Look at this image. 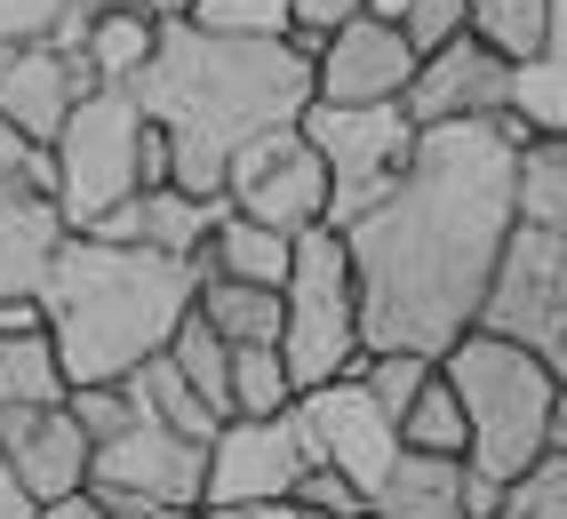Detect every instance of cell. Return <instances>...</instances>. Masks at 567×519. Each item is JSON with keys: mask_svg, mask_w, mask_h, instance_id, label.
<instances>
[{"mask_svg": "<svg viewBox=\"0 0 567 519\" xmlns=\"http://www.w3.org/2000/svg\"><path fill=\"white\" fill-rule=\"evenodd\" d=\"M536 136L519 113L415 128V160L384 208L344 232L360 272V336L368 352L440 360L480 328L504 240L519 225V144Z\"/></svg>", "mask_w": 567, "mask_h": 519, "instance_id": "obj_1", "label": "cell"}, {"mask_svg": "<svg viewBox=\"0 0 567 519\" xmlns=\"http://www.w3.org/2000/svg\"><path fill=\"white\" fill-rule=\"evenodd\" d=\"M144 121L168 136L184 193H224L240 144L264 128H296L312 104V41H224L193 17H161V49L136 72Z\"/></svg>", "mask_w": 567, "mask_h": 519, "instance_id": "obj_2", "label": "cell"}, {"mask_svg": "<svg viewBox=\"0 0 567 519\" xmlns=\"http://www.w3.org/2000/svg\"><path fill=\"white\" fill-rule=\"evenodd\" d=\"M200 295L193 256H161V248H121L96 232H72L56 248V264L41 280V320L64 352L72 384H121L136 376L153 352H168L176 320Z\"/></svg>", "mask_w": 567, "mask_h": 519, "instance_id": "obj_3", "label": "cell"}, {"mask_svg": "<svg viewBox=\"0 0 567 519\" xmlns=\"http://www.w3.org/2000/svg\"><path fill=\"white\" fill-rule=\"evenodd\" d=\"M440 376L456 384L464 399V424H472V448L464 464L480 479H519L527 464H536L551 448V416H559V376L512 336H496V328H472V336H456L440 352Z\"/></svg>", "mask_w": 567, "mask_h": 519, "instance_id": "obj_4", "label": "cell"}, {"mask_svg": "<svg viewBox=\"0 0 567 519\" xmlns=\"http://www.w3.org/2000/svg\"><path fill=\"white\" fill-rule=\"evenodd\" d=\"M280 360H288V384L312 392L328 376H352L368 360V336H360V272H352V248L344 232H296L288 248V280H280Z\"/></svg>", "mask_w": 567, "mask_h": 519, "instance_id": "obj_5", "label": "cell"}, {"mask_svg": "<svg viewBox=\"0 0 567 519\" xmlns=\"http://www.w3.org/2000/svg\"><path fill=\"white\" fill-rule=\"evenodd\" d=\"M296 128L328 168V232H352L368 208H384L415 160V121L400 104H305Z\"/></svg>", "mask_w": 567, "mask_h": 519, "instance_id": "obj_6", "label": "cell"}, {"mask_svg": "<svg viewBox=\"0 0 567 519\" xmlns=\"http://www.w3.org/2000/svg\"><path fill=\"white\" fill-rule=\"evenodd\" d=\"M136 144H144V104L136 89H89L72 104V121L56 128V208L72 232H96V216H112L136 184Z\"/></svg>", "mask_w": 567, "mask_h": 519, "instance_id": "obj_7", "label": "cell"}, {"mask_svg": "<svg viewBox=\"0 0 567 519\" xmlns=\"http://www.w3.org/2000/svg\"><path fill=\"white\" fill-rule=\"evenodd\" d=\"M200 479H208V448L184 439V432H168L144 399L128 407L121 432H104L89 448V496L112 519H136L153 504H200Z\"/></svg>", "mask_w": 567, "mask_h": 519, "instance_id": "obj_8", "label": "cell"}, {"mask_svg": "<svg viewBox=\"0 0 567 519\" xmlns=\"http://www.w3.org/2000/svg\"><path fill=\"white\" fill-rule=\"evenodd\" d=\"M480 328L527 344L567 384V232L512 225L504 264H496V288H487V304H480Z\"/></svg>", "mask_w": 567, "mask_h": 519, "instance_id": "obj_9", "label": "cell"}, {"mask_svg": "<svg viewBox=\"0 0 567 519\" xmlns=\"http://www.w3.org/2000/svg\"><path fill=\"white\" fill-rule=\"evenodd\" d=\"M224 200L240 216H256V225L288 232V240L328 225V168L312 153V136L305 128H264L256 144H240L233 168H224Z\"/></svg>", "mask_w": 567, "mask_h": 519, "instance_id": "obj_10", "label": "cell"}, {"mask_svg": "<svg viewBox=\"0 0 567 519\" xmlns=\"http://www.w3.org/2000/svg\"><path fill=\"white\" fill-rule=\"evenodd\" d=\"M320 456L305 439V416H224V432L208 439V479L200 504H264V496H296Z\"/></svg>", "mask_w": 567, "mask_h": 519, "instance_id": "obj_11", "label": "cell"}, {"mask_svg": "<svg viewBox=\"0 0 567 519\" xmlns=\"http://www.w3.org/2000/svg\"><path fill=\"white\" fill-rule=\"evenodd\" d=\"M296 416H305L312 456H320L328 471H344L352 488L375 504V488H384L392 464H400V424L368 399V384H360V376H328V384H312V392H296Z\"/></svg>", "mask_w": 567, "mask_h": 519, "instance_id": "obj_12", "label": "cell"}, {"mask_svg": "<svg viewBox=\"0 0 567 519\" xmlns=\"http://www.w3.org/2000/svg\"><path fill=\"white\" fill-rule=\"evenodd\" d=\"M415 81V49L384 17H344L312 41V104H400Z\"/></svg>", "mask_w": 567, "mask_h": 519, "instance_id": "obj_13", "label": "cell"}, {"mask_svg": "<svg viewBox=\"0 0 567 519\" xmlns=\"http://www.w3.org/2000/svg\"><path fill=\"white\" fill-rule=\"evenodd\" d=\"M400 113L415 128H447V121H496L512 113V56H496L480 41V32H464V41H447L440 56L415 64V81L400 96Z\"/></svg>", "mask_w": 567, "mask_h": 519, "instance_id": "obj_14", "label": "cell"}, {"mask_svg": "<svg viewBox=\"0 0 567 519\" xmlns=\"http://www.w3.org/2000/svg\"><path fill=\"white\" fill-rule=\"evenodd\" d=\"M0 456L32 504L89 488V432L72 424V407H0Z\"/></svg>", "mask_w": 567, "mask_h": 519, "instance_id": "obj_15", "label": "cell"}, {"mask_svg": "<svg viewBox=\"0 0 567 519\" xmlns=\"http://www.w3.org/2000/svg\"><path fill=\"white\" fill-rule=\"evenodd\" d=\"M89 89H96V72L72 56V49L24 41V49L9 56V72H0V121L24 128L32 144H56V128L72 121V104H81Z\"/></svg>", "mask_w": 567, "mask_h": 519, "instance_id": "obj_16", "label": "cell"}, {"mask_svg": "<svg viewBox=\"0 0 567 519\" xmlns=\"http://www.w3.org/2000/svg\"><path fill=\"white\" fill-rule=\"evenodd\" d=\"M64 240H72V225H64L56 193H41L24 176H0V304H32Z\"/></svg>", "mask_w": 567, "mask_h": 519, "instance_id": "obj_17", "label": "cell"}, {"mask_svg": "<svg viewBox=\"0 0 567 519\" xmlns=\"http://www.w3.org/2000/svg\"><path fill=\"white\" fill-rule=\"evenodd\" d=\"M224 193H184V184H161V193H128L112 216H96V240H121V248H161V256H193L216 232Z\"/></svg>", "mask_w": 567, "mask_h": 519, "instance_id": "obj_18", "label": "cell"}, {"mask_svg": "<svg viewBox=\"0 0 567 519\" xmlns=\"http://www.w3.org/2000/svg\"><path fill=\"white\" fill-rule=\"evenodd\" d=\"M72 376H64V352L49 336L41 304H32L24 320L0 328V407H64Z\"/></svg>", "mask_w": 567, "mask_h": 519, "instance_id": "obj_19", "label": "cell"}, {"mask_svg": "<svg viewBox=\"0 0 567 519\" xmlns=\"http://www.w3.org/2000/svg\"><path fill=\"white\" fill-rule=\"evenodd\" d=\"M375 511H384V519H480L472 488H464V456H415V448H400L392 479L375 488Z\"/></svg>", "mask_w": 567, "mask_h": 519, "instance_id": "obj_20", "label": "cell"}, {"mask_svg": "<svg viewBox=\"0 0 567 519\" xmlns=\"http://www.w3.org/2000/svg\"><path fill=\"white\" fill-rule=\"evenodd\" d=\"M512 113L536 136H567V0H544V49L512 64Z\"/></svg>", "mask_w": 567, "mask_h": 519, "instance_id": "obj_21", "label": "cell"}, {"mask_svg": "<svg viewBox=\"0 0 567 519\" xmlns=\"http://www.w3.org/2000/svg\"><path fill=\"white\" fill-rule=\"evenodd\" d=\"M288 232H272V225H256V216H240L233 200H224V216H216V232H208V248H200V272H224V280H256V288H280L288 280Z\"/></svg>", "mask_w": 567, "mask_h": 519, "instance_id": "obj_22", "label": "cell"}, {"mask_svg": "<svg viewBox=\"0 0 567 519\" xmlns=\"http://www.w3.org/2000/svg\"><path fill=\"white\" fill-rule=\"evenodd\" d=\"M153 49H161V17L153 9H104V17H89V32H81V64L96 72V89H128L144 64H153Z\"/></svg>", "mask_w": 567, "mask_h": 519, "instance_id": "obj_23", "label": "cell"}, {"mask_svg": "<svg viewBox=\"0 0 567 519\" xmlns=\"http://www.w3.org/2000/svg\"><path fill=\"white\" fill-rule=\"evenodd\" d=\"M193 312L216 328L224 344H280V288H256V280H224V272H200V295Z\"/></svg>", "mask_w": 567, "mask_h": 519, "instance_id": "obj_24", "label": "cell"}, {"mask_svg": "<svg viewBox=\"0 0 567 519\" xmlns=\"http://www.w3.org/2000/svg\"><path fill=\"white\" fill-rule=\"evenodd\" d=\"M128 392L144 399V407H153V416L168 424V432H184V439H200V448H208V439L224 432V416H216V407L193 392V384H184V367L168 360V352H153V360H144L136 367V376H128Z\"/></svg>", "mask_w": 567, "mask_h": 519, "instance_id": "obj_25", "label": "cell"}, {"mask_svg": "<svg viewBox=\"0 0 567 519\" xmlns=\"http://www.w3.org/2000/svg\"><path fill=\"white\" fill-rule=\"evenodd\" d=\"M519 225L567 232V136H527L519 144Z\"/></svg>", "mask_w": 567, "mask_h": 519, "instance_id": "obj_26", "label": "cell"}, {"mask_svg": "<svg viewBox=\"0 0 567 519\" xmlns=\"http://www.w3.org/2000/svg\"><path fill=\"white\" fill-rule=\"evenodd\" d=\"M400 448H415V456H464L472 448V424H464V399H456V384L440 376H424V392L408 399V416H400Z\"/></svg>", "mask_w": 567, "mask_h": 519, "instance_id": "obj_27", "label": "cell"}, {"mask_svg": "<svg viewBox=\"0 0 567 519\" xmlns=\"http://www.w3.org/2000/svg\"><path fill=\"white\" fill-rule=\"evenodd\" d=\"M168 360L184 367V384H193L216 416H233V344L216 336V328L200 320V312H184L176 320V336H168Z\"/></svg>", "mask_w": 567, "mask_h": 519, "instance_id": "obj_28", "label": "cell"}, {"mask_svg": "<svg viewBox=\"0 0 567 519\" xmlns=\"http://www.w3.org/2000/svg\"><path fill=\"white\" fill-rule=\"evenodd\" d=\"M296 384L280 344H233V416H288Z\"/></svg>", "mask_w": 567, "mask_h": 519, "instance_id": "obj_29", "label": "cell"}, {"mask_svg": "<svg viewBox=\"0 0 567 519\" xmlns=\"http://www.w3.org/2000/svg\"><path fill=\"white\" fill-rule=\"evenodd\" d=\"M184 17L200 32H224V41H296L288 0H193Z\"/></svg>", "mask_w": 567, "mask_h": 519, "instance_id": "obj_30", "label": "cell"}, {"mask_svg": "<svg viewBox=\"0 0 567 519\" xmlns=\"http://www.w3.org/2000/svg\"><path fill=\"white\" fill-rule=\"evenodd\" d=\"M472 32L496 56L527 64V56L544 49V0H472Z\"/></svg>", "mask_w": 567, "mask_h": 519, "instance_id": "obj_31", "label": "cell"}, {"mask_svg": "<svg viewBox=\"0 0 567 519\" xmlns=\"http://www.w3.org/2000/svg\"><path fill=\"white\" fill-rule=\"evenodd\" d=\"M496 519H567V448H544L519 479H504Z\"/></svg>", "mask_w": 567, "mask_h": 519, "instance_id": "obj_32", "label": "cell"}, {"mask_svg": "<svg viewBox=\"0 0 567 519\" xmlns=\"http://www.w3.org/2000/svg\"><path fill=\"white\" fill-rule=\"evenodd\" d=\"M432 367H440V360H424V352H368V360L352 367V376H360V384H368V399L400 424V416H408V399L424 392Z\"/></svg>", "mask_w": 567, "mask_h": 519, "instance_id": "obj_33", "label": "cell"}, {"mask_svg": "<svg viewBox=\"0 0 567 519\" xmlns=\"http://www.w3.org/2000/svg\"><path fill=\"white\" fill-rule=\"evenodd\" d=\"M472 32V0H408L400 9V41L415 49V64L440 56L447 41H464Z\"/></svg>", "mask_w": 567, "mask_h": 519, "instance_id": "obj_34", "label": "cell"}, {"mask_svg": "<svg viewBox=\"0 0 567 519\" xmlns=\"http://www.w3.org/2000/svg\"><path fill=\"white\" fill-rule=\"evenodd\" d=\"M296 504L320 511V519H360V511H368V496L352 488L344 471H328V464H312L305 479H296Z\"/></svg>", "mask_w": 567, "mask_h": 519, "instance_id": "obj_35", "label": "cell"}, {"mask_svg": "<svg viewBox=\"0 0 567 519\" xmlns=\"http://www.w3.org/2000/svg\"><path fill=\"white\" fill-rule=\"evenodd\" d=\"M0 176H24V184H41V193H56V160H49V144H32L24 128L0 121Z\"/></svg>", "mask_w": 567, "mask_h": 519, "instance_id": "obj_36", "label": "cell"}, {"mask_svg": "<svg viewBox=\"0 0 567 519\" xmlns=\"http://www.w3.org/2000/svg\"><path fill=\"white\" fill-rule=\"evenodd\" d=\"M64 9L72 0H0V41H49V32L64 24Z\"/></svg>", "mask_w": 567, "mask_h": 519, "instance_id": "obj_37", "label": "cell"}, {"mask_svg": "<svg viewBox=\"0 0 567 519\" xmlns=\"http://www.w3.org/2000/svg\"><path fill=\"white\" fill-rule=\"evenodd\" d=\"M288 17H296L305 41H320V32H336L344 17H360V0H288Z\"/></svg>", "mask_w": 567, "mask_h": 519, "instance_id": "obj_38", "label": "cell"}, {"mask_svg": "<svg viewBox=\"0 0 567 519\" xmlns=\"http://www.w3.org/2000/svg\"><path fill=\"white\" fill-rule=\"evenodd\" d=\"M208 519H320V511H305L296 496H264V504H200Z\"/></svg>", "mask_w": 567, "mask_h": 519, "instance_id": "obj_39", "label": "cell"}, {"mask_svg": "<svg viewBox=\"0 0 567 519\" xmlns=\"http://www.w3.org/2000/svg\"><path fill=\"white\" fill-rule=\"evenodd\" d=\"M32 511H41V504L24 496V479L9 471V456H0V519H32Z\"/></svg>", "mask_w": 567, "mask_h": 519, "instance_id": "obj_40", "label": "cell"}, {"mask_svg": "<svg viewBox=\"0 0 567 519\" xmlns=\"http://www.w3.org/2000/svg\"><path fill=\"white\" fill-rule=\"evenodd\" d=\"M32 519H112V511H104V504H96V496L81 488V496H56V504H41Z\"/></svg>", "mask_w": 567, "mask_h": 519, "instance_id": "obj_41", "label": "cell"}, {"mask_svg": "<svg viewBox=\"0 0 567 519\" xmlns=\"http://www.w3.org/2000/svg\"><path fill=\"white\" fill-rule=\"evenodd\" d=\"M136 519H208L200 504H153V511H136Z\"/></svg>", "mask_w": 567, "mask_h": 519, "instance_id": "obj_42", "label": "cell"}, {"mask_svg": "<svg viewBox=\"0 0 567 519\" xmlns=\"http://www.w3.org/2000/svg\"><path fill=\"white\" fill-rule=\"evenodd\" d=\"M360 9H368V17H384V24H400V9H408V0H360Z\"/></svg>", "mask_w": 567, "mask_h": 519, "instance_id": "obj_43", "label": "cell"}, {"mask_svg": "<svg viewBox=\"0 0 567 519\" xmlns=\"http://www.w3.org/2000/svg\"><path fill=\"white\" fill-rule=\"evenodd\" d=\"M551 448H567V384H559V416H551Z\"/></svg>", "mask_w": 567, "mask_h": 519, "instance_id": "obj_44", "label": "cell"}, {"mask_svg": "<svg viewBox=\"0 0 567 519\" xmlns=\"http://www.w3.org/2000/svg\"><path fill=\"white\" fill-rule=\"evenodd\" d=\"M144 9H153V17H184L193 0H144Z\"/></svg>", "mask_w": 567, "mask_h": 519, "instance_id": "obj_45", "label": "cell"}, {"mask_svg": "<svg viewBox=\"0 0 567 519\" xmlns=\"http://www.w3.org/2000/svg\"><path fill=\"white\" fill-rule=\"evenodd\" d=\"M24 312H32V304H0V328H9V320H24Z\"/></svg>", "mask_w": 567, "mask_h": 519, "instance_id": "obj_46", "label": "cell"}, {"mask_svg": "<svg viewBox=\"0 0 567 519\" xmlns=\"http://www.w3.org/2000/svg\"><path fill=\"white\" fill-rule=\"evenodd\" d=\"M9 56H17V41H0V72H9Z\"/></svg>", "mask_w": 567, "mask_h": 519, "instance_id": "obj_47", "label": "cell"}, {"mask_svg": "<svg viewBox=\"0 0 567 519\" xmlns=\"http://www.w3.org/2000/svg\"><path fill=\"white\" fill-rule=\"evenodd\" d=\"M360 519H384V511H375V504H368V511H360Z\"/></svg>", "mask_w": 567, "mask_h": 519, "instance_id": "obj_48", "label": "cell"}]
</instances>
